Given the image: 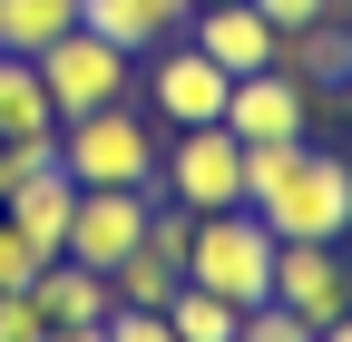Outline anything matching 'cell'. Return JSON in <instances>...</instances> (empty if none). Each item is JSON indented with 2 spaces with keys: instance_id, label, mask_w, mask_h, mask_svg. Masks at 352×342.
Segmentation results:
<instances>
[{
  "instance_id": "obj_1",
  "label": "cell",
  "mask_w": 352,
  "mask_h": 342,
  "mask_svg": "<svg viewBox=\"0 0 352 342\" xmlns=\"http://www.w3.org/2000/svg\"><path fill=\"white\" fill-rule=\"evenodd\" d=\"M245 205L274 225V244H352V157L314 137L245 147Z\"/></svg>"
},
{
  "instance_id": "obj_2",
  "label": "cell",
  "mask_w": 352,
  "mask_h": 342,
  "mask_svg": "<svg viewBox=\"0 0 352 342\" xmlns=\"http://www.w3.org/2000/svg\"><path fill=\"white\" fill-rule=\"evenodd\" d=\"M186 284L226 293L235 313H254L264 293H274V225L254 216V205H215V216H196L186 235Z\"/></svg>"
},
{
  "instance_id": "obj_3",
  "label": "cell",
  "mask_w": 352,
  "mask_h": 342,
  "mask_svg": "<svg viewBox=\"0 0 352 342\" xmlns=\"http://www.w3.org/2000/svg\"><path fill=\"white\" fill-rule=\"evenodd\" d=\"M157 127H138V98H108V108H88V117H59V166L78 186H138L157 196Z\"/></svg>"
},
{
  "instance_id": "obj_4",
  "label": "cell",
  "mask_w": 352,
  "mask_h": 342,
  "mask_svg": "<svg viewBox=\"0 0 352 342\" xmlns=\"http://www.w3.org/2000/svg\"><path fill=\"white\" fill-rule=\"evenodd\" d=\"M157 196L186 205V216L245 205V137H235L226 117H215V127H166V147H157Z\"/></svg>"
},
{
  "instance_id": "obj_5",
  "label": "cell",
  "mask_w": 352,
  "mask_h": 342,
  "mask_svg": "<svg viewBox=\"0 0 352 342\" xmlns=\"http://www.w3.org/2000/svg\"><path fill=\"white\" fill-rule=\"evenodd\" d=\"M30 69H39V89H50V108H59V117H88V108H108V98H138V59H127V49H108L98 30L50 39Z\"/></svg>"
},
{
  "instance_id": "obj_6",
  "label": "cell",
  "mask_w": 352,
  "mask_h": 342,
  "mask_svg": "<svg viewBox=\"0 0 352 342\" xmlns=\"http://www.w3.org/2000/svg\"><path fill=\"white\" fill-rule=\"evenodd\" d=\"M226 89H235V78L215 69L186 30L157 39V59H147V108H157V127H215V117H226Z\"/></svg>"
},
{
  "instance_id": "obj_7",
  "label": "cell",
  "mask_w": 352,
  "mask_h": 342,
  "mask_svg": "<svg viewBox=\"0 0 352 342\" xmlns=\"http://www.w3.org/2000/svg\"><path fill=\"white\" fill-rule=\"evenodd\" d=\"M264 304H284L303 332H333L352 313V254L342 244H274V293Z\"/></svg>"
},
{
  "instance_id": "obj_8",
  "label": "cell",
  "mask_w": 352,
  "mask_h": 342,
  "mask_svg": "<svg viewBox=\"0 0 352 342\" xmlns=\"http://www.w3.org/2000/svg\"><path fill=\"white\" fill-rule=\"evenodd\" d=\"M186 39L226 69V78H254V69H274V49H284V30L254 10V0H206V10L186 20Z\"/></svg>"
},
{
  "instance_id": "obj_9",
  "label": "cell",
  "mask_w": 352,
  "mask_h": 342,
  "mask_svg": "<svg viewBox=\"0 0 352 342\" xmlns=\"http://www.w3.org/2000/svg\"><path fill=\"white\" fill-rule=\"evenodd\" d=\"M147 205H157V196H138V186H78V205H69V254L108 274L118 254L147 235Z\"/></svg>"
},
{
  "instance_id": "obj_10",
  "label": "cell",
  "mask_w": 352,
  "mask_h": 342,
  "mask_svg": "<svg viewBox=\"0 0 352 342\" xmlns=\"http://www.w3.org/2000/svg\"><path fill=\"white\" fill-rule=\"evenodd\" d=\"M226 127H235L245 147L303 137V127H314V89H303V78H284V69H254V78H235V89H226Z\"/></svg>"
},
{
  "instance_id": "obj_11",
  "label": "cell",
  "mask_w": 352,
  "mask_h": 342,
  "mask_svg": "<svg viewBox=\"0 0 352 342\" xmlns=\"http://www.w3.org/2000/svg\"><path fill=\"white\" fill-rule=\"evenodd\" d=\"M69 205H78V176L69 166H39V176H20L10 196H0V216H10L30 235V254L50 264V254H69Z\"/></svg>"
},
{
  "instance_id": "obj_12",
  "label": "cell",
  "mask_w": 352,
  "mask_h": 342,
  "mask_svg": "<svg viewBox=\"0 0 352 342\" xmlns=\"http://www.w3.org/2000/svg\"><path fill=\"white\" fill-rule=\"evenodd\" d=\"M274 69L284 78H303L314 98H333L342 78H352V10H323V20H303V30H284V49H274Z\"/></svg>"
},
{
  "instance_id": "obj_13",
  "label": "cell",
  "mask_w": 352,
  "mask_h": 342,
  "mask_svg": "<svg viewBox=\"0 0 352 342\" xmlns=\"http://www.w3.org/2000/svg\"><path fill=\"white\" fill-rule=\"evenodd\" d=\"M196 20V0H78V30H98L108 49H157V39H176Z\"/></svg>"
},
{
  "instance_id": "obj_14",
  "label": "cell",
  "mask_w": 352,
  "mask_h": 342,
  "mask_svg": "<svg viewBox=\"0 0 352 342\" xmlns=\"http://www.w3.org/2000/svg\"><path fill=\"white\" fill-rule=\"evenodd\" d=\"M30 304H39V323H108V274L98 264H78V254H50V264L30 274Z\"/></svg>"
},
{
  "instance_id": "obj_15",
  "label": "cell",
  "mask_w": 352,
  "mask_h": 342,
  "mask_svg": "<svg viewBox=\"0 0 352 342\" xmlns=\"http://www.w3.org/2000/svg\"><path fill=\"white\" fill-rule=\"evenodd\" d=\"M0 137H59V108L20 49H0Z\"/></svg>"
},
{
  "instance_id": "obj_16",
  "label": "cell",
  "mask_w": 352,
  "mask_h": 342,
  "mask_svg": "<svg viewBox=\"0 0 352 342\" xmlns=\"http://www.w3.org/2000/svg\"><path fill=\"white\" fill-rule=\"evenodd\" d=\"M69 30H78V0H0V49H20V59H39Z\"/></svg>"
},
{
  "instance_id": "obj_17",
  "label": "cell",
  "mask_w": 352,
  "mask_h": 342,
  "mask_svg": "<svg viewBox=\"0 0 352 342\" xmlns=\"http://www.w3.org/2000/svg\"><path fill=\"white\" fill-rule=\"evenodd\" d=\"M235 304H226V293H206V284H176V304H166V332L176 342H235Z\"/></svg>"
},
{
  "instance_id": "obj_18",
  "label": "cell",
  "mask_w": 352,
  "mask_h": 342,
  "mask_svg": "<svg viewBox=\"0 0 352 342\" xmlns=\"http://www.w3.org/2000/svg\"><path fill=\"white\" fill-rule=\"evenodd\" d=\"M235 342H323V332H303V323H294L284 304H254V313L235 323Z\"/></svg>"
},
{
  "instance_id": "obj_19",
  "label": "cell",
  "mask_w": 352,
  "mask_h": 342,
  "mask_svg": "<svg viewBox=\"0 0 352 342\" xmlns=\"http://www.w3.org/2000/svg\"><path fill=\"white\" fill-rule=\"evenodd\" d=\"M108 342H176V332H166V313H147V304H108Z\"/></svg>"
},
{
  "instance_id": "obj_20",
  "label": "cell",
  "mask_w": 352,
  "mask_h": 342,
  "mask_svg": "<svg viewBox=\"0 0 352 342\" xmlns=\"http://www.w3.org/2000/svg\"><path fill=\"white\" fill-rule=\"evenodd\" d=\"M30 274H39V254H30V235H20L10 216H0V293H20Z\"/></svg>"
},
{
  "instance_id": "obj_21",
  "label": "cell",
  "mask_w": 352,
  "mask_h": 342,
  "mask_svg": "<svg viewBox=\"0 0 352 342\" xmlns=\"http://www.w3.org/2000/svg\"><path fill=\"white\" fill-rule=\"evenodd\" d=\"M50 323H39V304H30V284L20 293H0V342H39Z\"/></svg>"
},
{
  "instance_id": "obj_22",
  "label": "cell",
  "mask_w": 352,
  "mask_h": 342,
  "mask_svg": "<svg viewBox=\"0 0 352 342\" xmlns=\"http://www.w3.org/2000/svg\"><path fill=\"white\" fill-rule=\"evenodd\" d=\"M274 30H303V20H323V10H342V0H254Z\"/></svg>"
},
{
  "instance_id": "obj_23",
  "label": "cell",
  "mask_w": 352,
  "mask_h": 342,
  "mask_svg": "<svg viewBox=\"0 0 352 342\" xmlns=\"http://www.w3.org/2000/svg\"><path fill=\"white\" fill-rule=\"evenodd\" d=\"M39 342H108V323H50Z\"/></svg>"
},
{
  "instance_id": "obj_24",
  "label": "cell",
  "mask_w": 352,
  "mask_h": 342,
  "mask_svg": "<svg viewBox=\"0 0 352 342\" xmlns=\"http://www.w3.org/2000/svg\"><path fill=\"white\" fill-rule=\"evenodd\" d=\"M323 342H352V313H342V323H333V332H323Z\"/></svg>"
},
{
  "instance_id": "obj_25",
  "label": "cell",
  "mask_w": 352,
  "mask_h": 342,
  "mask_svg": "<svg viewBox=\"0 0 352 342\" xmlns=\"http://www.w3.org/2000/svg\"><path fill=\"white\" fill-rule=\"evenodd\" d=\"M196 10H206V0H196Z\"/></svg>"
}]
</instances>
